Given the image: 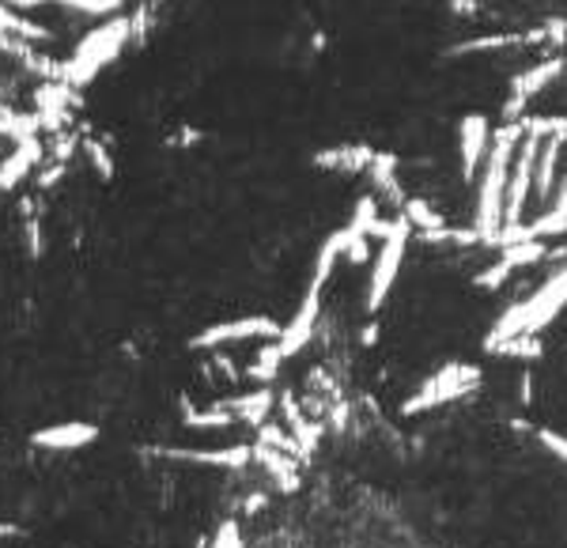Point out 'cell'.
Listing matches in <instances>:
<instances>
[{"mask_svg": "<svg viewBox=\"0 0 567 548\" xmlns=\"http://www.w3.org/2000/svg\"><path fill=\"white\" fill-rule=\"evenodd\" d=\"M564 311H567V269L553 272V277L541 280L526 299H519V303L488 329L485 348L488 353H503L514 340L537 337V333L545 329V325H553Z\"/></svg>", "mask_w": 567, "mask_h": 548, "instance_id": "1", "label": "cell"}, {"mask_svg": "<svg viewBox=\"0 0 567 548\" xmlns=\"http://www.w3.org/2000/svg\"><path fill=\"white\" fill-rule=\"evenodd\" d=\"M511 167H514V141L500 136L492 141L485 167H480V190H477V231L496 235L507 224V190H511Z\"/></svg>", "mask_w": 567, "mask_h": 548, "instance_id": "2", "label": "cell"}, {"mask_svg": "<svg viewBox=\"0 0 567 548\" xmlns=\"http://www.w3.org/2000/svg\"><path fill=\"white\" fill-rule=\"evenodd\" d=\"M405 250H409V220H398V224H390L382 231V246H378V258L371 265V280H367V311L371 314L390 299L393 284H398Z\"/></svg>", "mask_w": 567, "mask_h": 548, "instance_id": "3", "label": "cell"}, {"mask_svg": "<svg viewBox=\"0 0 567 548\" xmlns=\"http://www.w3.org/2000/svg\"><path fill=\"white\" fill-rule=\"evenodd\" d=\"M480 382V371L477 367H466V364H446L440 371L432 374V379L424 382L412 398L405 401V413L409 416H420L427 413V409L435 405H446V401H458L462 393H469L472 387Z\"/></svg>", "mask_w": 567, "mask_h": 548, "instance_id": "4", "label": "cell"}, {"mask_svg": "<svg viewBox=\"0 0 567 548\" xmlns=\"http://www.w3.org/2000/svg\"><path fill=\"white\" fill-rule=\"evenodd\" d=\"M284 333V325L277 318H265V314H251V318H235V322H220L209 325L204 333H197L189 345L193 348H220V345H238V340H277Z\"/></svg>", "mask_w": 567, "mask_h": 548, "instance_id": "5", "label": "cell"}, {"mask_svg": "<svg viewBox=\"0 0 567 548\" xmlns=\"http://www.w3.org/2000/svg\"><path fill=\"white\" fill-rule=\"evenodd\" d=\"M488 152H492V130H488V118L469 114L458 130V159H462V175L477 178L485 167Z\"/></svg>", "mask_w": 567, "mask_h": 548, "instance_id": "6", "label": "cell"}, {"mask_svg": "<svg viewBox=\"0 0 567 548\" xmlns=\"http://www.w3.org/2000/svg\"><path fill=\"white\" fill-rule=\"evenodd\" d=\"M94 439H99V427H94V424H84V420H68V424L38 427V432L31 435V447L68 454V450H84V447H91Z\"/></svg>", "mask_w": 567, "mask_h": 548, "instance_id": "7", "label": "cell"}, {"mask_svg": "<svg viewBox=\"0 0 567 548\" xmlns=\"http://www.w3.org/2000/svg\"><path fill=\"white\" fill-rule=\"evenodd\" d=\"M167 458L193 461V466L212 469H243L254 461V447H216V450H167Z\"/></svg>", "mask_w": 567, "mask_h": 548, "instance_id": "8", "label": "cell"}, {"mask_svg": "<svg viewBox=\"0 0 567 548\" xmlns=\"http://www.w3.org/2000/svg\"><path fill=\"white\" fill-rule=\"evenodd\" d=\"M560 231H567V182L560 190V201H556L537 224H530L526 238H548V235H560Z\"/></svg>", "mask_w": 567, "mask_h": 548, "instance_id": "9", "label": "cell"}, {"mask_svg": "<svg viewBox=\"0 0 567 548\" xmlns=\"http://www.w3.org/2000/svg\"><path fill=\"white\" fill-rule=\"evenodd\" d=\"M560 72V61H548V65H541L537 72H530V76H522L519 80V88H514V102H522V99H530V96H537L541 88H545L553 76Z\"/></svg>", "mask_w": 567, "mask_h": 548, "instance_id": "10", "label": "cell"}, {"mask_svg": "<svg viewBox=\"0 0 567 548\" xmlns=\"http://www.w3.org/2000/svg\"><path fill=\"white\" fill-rule=\"evenodd\" d=\"M537 439H541V447H545L556 461H560V466H567V435H560V432H541Z\"/></svg>", "mask_w": 567, "mask_h": 548, "instance_id": "11", "label": "cell"}, {"mask_svg": "<svg viewBox=\"0 0 567 548\" xmlns=\"http://www.w3.org/2000/svg\"><path fill=\"white\" fill-rule=\"evenodd\" d=\"M212 548H243V541H238V526L235 522H223L220 534H216V545Z\"/></svg>", "mask_w": 567, "mask_h": 548, "instance_id": "12", "label": "cell"}, {"mask_svg": "<svg viewBox=\"0 0 567 548\" xmlns=\"http://www.w3.org/2000/svg\"><path fill=\"white\" fill-rule=\"evenodd\" d=\"M23 529L15 526V522H0V541H8V537H20Z\"/></svg>", "mask_w": 567, "mask_h": 548, "instance_id": "13", "label": "cell"}]
</instances>
